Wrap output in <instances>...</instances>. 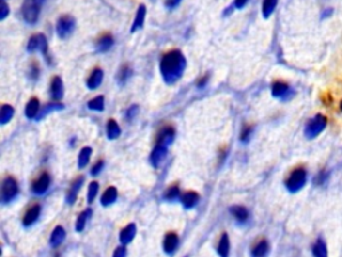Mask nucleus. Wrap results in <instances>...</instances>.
<instances>
[{
    "instance_id": "obj_1",
    "label": "nucleus",
    "mask_w": 342,
    "mask_h": 257,
    "mask_svg": "<svg viewBox=\"0 0 342 257\" xmlns=\"http://www.w3.org/2000/svg\"><path fill=\"white\" fill-rule=\"evenodd\" d=\"M186 67V58L181 51L174 50L163 55L160 61V74L167 83H175Z\"/></svg>"
},
{
    "instance_id": "obj_2",
    "label": "nucleus",
    "mask_w": 342,
    "mask_h": 257,
    "mask_svg": "<svg viewBox=\"0 0 342 257\" xmlns=\"http://www.w3.org/2000/svg\"><path fill=\"white\" fill-rule=\"evenodd\" d=\"M326 126H327V118L324 114H315L314 117L310 118L308 123L305 125V137L308 140H314L325 130Z\"/></svg>"
},
{
    "instance_id": "obj_3",
    "label": "nucleus",
    "mask_w": 342,
    "mask_h": 257,
    "mask_svg": "<svg viewBox=\"0 0 342 257\" xmlns=\"http://www.w3.org/2000/svg\"><path fill=\"white\" fill-rule=\"evenodd\" d=\"M308 182V172L305 168H297L293 170L290 176L287 177L285 186L290 193H297L301 189H304V186Z\"/></svg>"
},
{
    "instance_id": "obj_4",
    "label": "nucleus",
    "mask_w": 342,
    "mask_h": 257,
    "mask_svg": "<svg viewBox=\"0 0 342 257\" xmlns=\"http://www.w3.org/2000/svg\"><path fill=\"white\" fill-rule=\"evenodd\" d=\"M43 3H45V0H26L22 7L23 19L30 24H35L38 22Z\"/></svg>"
},
{
    "instance_id": "obj_5",
    "label": "nucleus",
    "mask_w": 342,
    "mask_h": 257,
    "mask_svg": "<svg viewBox=\"0 0 342 257\" xmlns=\"http://www.w3.org/2000/svg\"><path fill=\"white\" fill-rule=\"evenodd\" d=\"M17 194V184L16 181L11 177H8L1 184V192H0V200L3 204L11 202Z\"/></svg>"
},
{
    "instance_id": "obj_6",
    "label": "nucleus",
    "mask_w": 342,
    "mask_h": 257,
    "mask_svg": "<svg viewBox=\"0 0 342 257\" xmlns=\"http://www.w3.org/2000/svg\"><path fill=\"white\" fill-rule=\"evenodd\" d=\"M75 30V19L71 16H62L58 23H56V32L61 38H67L72 34V31Z\"/></svg>"
},
{
    "instance_id": "obj_7",
    "label": "nucleus",
    "mask_w": 342,
    "mask_h": 257,
    "mask_svg": "<svg viewBox=\"0 0 342 257\" xmlns=\"http://www.w3.org/2000/svg\"><path fill=\"white\" fill-rule=\"evenodd\" d=\"M27 50L30 52H33V51H42L45 55H47V51H48V45H47V39L43 34H38L31 36V39L28 40V46Z\"/></svg>"
},
{
    "instance_id": "obj_8",
    "label": "nucleus",
    "mask_w": 342,
    "mask_h": 257,
    "mask_svg": "<svg viewBox=\"0 0 342 257\" xmlns=\"http://www.w3.org/2000/svg\"><path fill=\"white\" fill-rule=\"evenodd\" d=\"M50 182H51V178L50 176L47 173H43L40 177H39L35 182L32 184V192L35 193V194H43V193H46L47 192V189L50 188Z\"/></svg>"
},
{
    "instance_id": "obj_9",
    "label": "nucleus",
    "mask_w": 342,
    "mask_h": 257,
    "mask_svg": "<svg viewBox=\"0 0 342 257\" xmlns=\"http://www.w3.org/2000/svg\"><path fill=\"white\" fill-rule=\"evenodd\" d=\"M311 255H313V257H329V248H327V244L322 237H318L313 242Z\"/></svg>"
},
{
    "instance_id": "obj_10",
    "label": "nucleus",
    "mask_w": 342,
    "mask_h": 257,
    "mask_svg": "<svg viewBox=\"0 0 342 257\" xmlns=\"http://www.w3.org/2000/svg\"><path fill=\"white\" fill-rule=\"evenodd\" d=\"M166 156H167V146H155V149L153 150V153H151V157H150V161L153 163V166H154V168H158L160 163L165 161Z\"/></svg>"
},
{
    "instance_id": "obj_11",
    "label": "nucleus",
    "mask_w": 342,
    "mask_h": 257,
    "mask_svg": "<svg viewBox=\"0 0 342 257\" xmlns=\"http://www.w3.org/2000/svg\"><path fill=\"white\" fill-rule=\"evenodd\" d=\"M178 245H179V239L175 233L166 235L165 241H163V249L167 255H172L178 249Z\"/></svg>"
},
{
    "instance_id": "obj_12",
    "label": "nucleus",
    "mask_w": 342,
    "mask_h": 257,
    "mask_svg": "<svg viewBox=\"0 0 342 257\" xmlns=\"http://www.w3.org/2000/svg\"><path fill=\"white\" fill-rule=\"evenodd\" d=\"M135 235H137V226H135V224H128L126 228L122 229L121 236H119L121 242L122 244H128V242H131L134 237H135Z\"/></svg>"
},
{
    "instance_id": "obj_13",
    "label": "nucleus",
    "mask_w": 342,
    "mask_h": 257,
    "mask_svg": "<svg viewBox=\"0 0 342 257\" xmlns=\"http://www.w3.org/2000/svg\"><path fill=\"white\" fill-rule=\"evenodd\" d=\"M83 181H84V178H83V177H79V178L75 179V181L72 182L71 188H70L68 193H67V202H68V204H74V202H75L78 193H79V189L82 188Z\"/></svg>"
},
{
    "instance_id": "obj_14",
    "label": "nucleus",
    "mask_w": 342,
    "mask_h": 257,
    "mask_svg": "<svg viewBox=\"0 0 342 257\" xmlns=\"http://www.w3.org/2000/svg\"><path fill=\"white\" fill-rule=\"evenodd\" d=\"M51 96L54 101H59L63 96V82L59 77H55L51 83Z\"/></svg>"
},
{
    "instance_id": "obj_15",
    "label": "nucleus",
    "mask_w": 342,
    "mask_h": 257,
    "mask_svg": "<svg viewBox=\"0 0 342 257\" xmlns=\"http://www.w3.org/2000/svg\"><path fill=\"white\" fill-rule=\"evenodd\" d=\"M39 214H40V207H39V205H35V207H32L31 209H28L27 213L24 214V218H23V225H24V226L32 225L39 218Z\"/></svg>"
},
{
    "instance_id": "obj_16",
    "label": "nucleus",
    "mask_w": 342,
    "mask_h": 257,
    "mask_svg": "<svg viewBox=\"0 0 342 257\" xmlns=\"http://www.w3.org/2000/svg\"><path fill=\"white\" fill-rule=\"evenodd\" d=\"M289 93H290V87L285 82H276V83L273 84V87H271V94H273V96H276V98H283Z\"/></svg>"
},
{
    "instance_id": "obj_17",
    "label": "nucleus",
    "mask_w": 342,
    "mask_h": 257,
    "mask_svg": "<svg viewBox=\"0 0 342 257\" xmlns=\"http://www.w3.org/2000/svg\"><path fill=\"white\" fill-rule=\"evenodd\" d=\"M181 201H182L183 207L191 209V208L197 207V204L199 202V196L195 192H187L181 197Z\"/></svg>"
},
{
    "instance_id": "obj_18",
    "label": "nucleus",
    "mask_w": 342,
    "mask_h": 257,
    "mask_svg": "<svg viewBox=\"0 0 342 257\" xmlns=\"http://www.w3.org/2000/svg\"><path fill=\"white\" fill-rule=\"evenodd\" d=\"M114 45V38L111 35H103L96 42V51L98 52H106L109 51Z\"/></svg>"
},
{
    "instance_id": "obj_19",
    "label": "nucleus",
    "mask_w": 342,
    "mask_h": 257,
    "mask_svg": "<svg viewBox=\"0 0 342 257\" xmlns=\"http://www.w3.org/2000/svg\"><path fill=\"white\" fill-rule=\"evenodd\" d=\"M174 128H165L160 131L159 138H158V145L162 146H169L174 140Z\"/></svg>"
},
{
    "instance_id": "obj_20",
    "label": "nucleus",
    "mask_w": 342,
    "mask_h": 257,
    "mask_svg": "<svg viewBox=\"0 0 342 257\" xmlns=\"http://www.w3.org/2000/svg\"><path fill=\"white\" fill-rule=\"evenodd\" d=\"M144 17H146V6H139L138 11H137V15H135V19H134L133 27H131V32H135L137 30L142 28L144 23Z\"/></svg>"
},
{
    "instance_id": "obj_21",
    "label": "nucleus",
    "mask_w": 342,
    "mask_h": 257,
    "mask_svg": "<svg viewBox=\"0 0 342 257\" xmlns=\"http://www.w3.org/2000/svg\"><path fill=\"white\" fill-rule=\"evenodd\" d=\"M102 80H103V71L100 68H96L90 75L89 80H87V86H89V89H96L100 86Z\"/></svg>"
},
{
    "instance_id": "obj_22",
    "label": "nucleus",
    "mask_w": 342,
    "mask_h": 257,
    "mask_svg": "<svg viewBox=\"0 0 342 257\" xmlns=\"http://www.w3.org/2000/svg\"><path fill=\"white\" fill-rule=\"evenodd\" d=\"M269 253V242L266 240L260 241L251 249V257H266Z\"/></svg>"
},
{
    "instance_id": "obj_23",
    "label": "nucleus",
    "mask_w": 342,
    "mask_h": 257,
    "mask_svg": "<svg viewBox=\"0 0 342 257\" xmlns=\"http://www.w3.org/2000/svg\"><path fill=\"white\" fill-rule=\"evenodd\" d=\"M64 237H66V230L63 229L62 226H56L55 229H54V232L51 233V245L59 246L62 242H63V240H64Z\"/></svg>"
},
{
    "instance_id": "obj_24",
    "label": "nucleus",
    "mask_w": 342,
    "mask_h": 257,
    "mask_svg": "<svg viewBox=\"0 0 342 257\" xmlns=\"http://www.w3.org/2000/svg\"><path fill=\"white\" fill-rule=\"evenodd\" d=\"M116 197H118V192H116L114 186H111V188H109L103 193V196L100 198V202H102V205L107 207V205H111V204H114L116 201Z\"/></svg>"
},
{
    "instance_id": "obj_25",
    "label": "nucleus",
    "mask_w": 342,
    "mask_h": 257,
    "mask_svg": "<svg viewBox=\"0 0 342 257\" xmlns=\"http://www.w3.org/2000/svg\"><path fill=\"white\" fill-rule=\"evenodd\" d=\"M230 212H232L233 217L235 218L238 223H245V221L249 218L248 209L243 207H239V205L230 208Z\"/></svg>"
},
{
    "instance_id": "obj_26",
    "label": "nucleus",
    "mask_w": 342,
    "mask_h": 257,
    "mask_svg": "<svg viewBox=\"0 0 342 257\" xmlns=\"http://www.w3.org/2000/svg\"><path fill=\"white\" fill-rule=\"evenodd\" d=\"M229 252H230V240H229V236L225 233L222 235L219 244H218V253L221 257H229Z\"/></svg>"
},
{
    "instance_id": "obj_27",
    "label": "nucleus",
    "mask_w": 342,
    "mask_h": 257,
    "mask_svg": "<svg viewBox=\"0 0 342 257\" xmlns=\"http://www.w3.org/2000/svg\"><path fill=\"white\" fill-rule=\"evenodd\" d=\"M39 109H40V103L36 98H32L31 101L28 102L27 106H26V115L28 118H35L38 115Z\"/></svg>"
},
{
    "instance_id": "obj_28",
    "label": "nucleus",
    "mask_w": 342,
    "mask_h": 257,
    "mask_svg": "<svg viewBox=\"0 0 342 257\" xmlns=\"http://www.w3.org/2000/svg\"><path fill=\"white\" fill-rule=\"evenodd\" d=\"M278 4V0H264V4H262V15L265 19L271 16V14L274 12V10L277 8Z\"/></svg>"
},
{
    "instance_id": "obj_29",
    "label": "nucleus",
    "mask_w": 342,
    "mask_h": 257,
    "mask_svg": "<svg viewBox=\"0 0 342 257\" xmlns=\"http://www.w3.org/2000/svg\"><path fill=\"white\" fill-rule=\"evenodd\" d=\"M119 135H121L119 125L114 119H110L107 123V137H109V140H115Z\"/></svg>"
},
{
    "instance_id": "obj_30",
    "label": "nucleus",
    "mask_w": 342,
    "mask_h": 257,
    "mask_svg": "<svg viewBox=\"0 0 342 257\" xmlns=\"http://www.w3.org/2000/svg\"><path fill=\"white\" fill-rule=\"evenodd\" d=\"M329 178H330V172L326 170V169H322L315 174V177L313 178V184H314V186H322L329 181Z\"/></svg>"
},
{
    "instance_id": "obj_31",
    "label": "nucleus",
    "mask_w": 342,
    "mask_h": 257,
    "mask_svg": "<svg viewBox=\"0 0 342 257\" xmlns=\"http://www.w3.org/2000/svg\"><path fill=\"white\" fill-rule=\"evenodd\" d=\"M14 117V107L10 105H4L0 110V123L6 125L7 122L11 121V118Z\"/></svg>"
},
{
    "instance_id": "obj_32",
    "label": "nucleus",
    "mask_w": 342,
    "mask_h": 257,
    "mask_svg": "<svg viewBox=\"0 0 342 257\" xmlns=\"http://www.w3.org/2000/svg\"><path fill=\"white\" fill-rule=\"evenodd\" d=\"M91 153H93L91 147H83L82 150H80V153H79V158H78V161H79V162H78L79 168H84V166L89 163Z\"/></svg>"
},
{
    "instance_id": "obj_33",
    "label": "nucleus",
    "mask_w": 342,
    "mask_h": 257,
    "mask_svg": "<svg viewBox=\"0 0 342 257\" xmlns=\"http://www.w3.org/2000/svg\"><path fill=\"white\" fill-rule=\"evenodd\" d=\"M91 209H87V210H84L83 213H80L79 214V217H78V221H77V230L78 232H82L84 228H86V224H87V220L90 218V214H91Z\"/></svg>"
},
{
    "instance_id": "obj_34",
    "label": "nucleus",
    "mask_w": 342,
    "mask_h": 257,
    "mask_svg": "<svg viewBox=\"0 0 342 257\" xmlns=\"http://www.w3.org/2000/svg\"><path fill=\"white\" fill-rule=\"evenodd\" d=\"M89 109L102 112V110L105 109V98H103L102 95H99V96H96L94 99H91V101L89 102Z\"/></svg>"
},
{
    "instance_id": "obj_35",
    "label": "nucleus",
    "mask_w": 342,
    "mask_h": 257,
    "mask_svg": "<svg viewBox=\"0 0 342 257\" xmlns=\"http://www.w3.org/2000/svg\"><path fill=\"white\" fill-rule=\"evenodd\" d=\"M130 75H131V68L128 67V66H123V67H121V70L118 71L116 79H118L119 83H124L127 79L130 78Z\"/></svg>"
},
{
    "instance_id": "obj_36",
    "label": "nucleus",
    "mask_w": 342,
    "mask_h": 257,
    "mask_svg": "<svg viewBox=\"0 0 342 257\" xmlns=\"http://www.w3.org/2000/svg\"><path fill=\"white\" fill-rule=\"evenodd\" d=\"M98 190H99V185H98V182H91L89 186V196H87V201H89V204H91V202L94 201L95 197H96V193H98Z\"/></svg>"
},
{
    "instance_id": "obj_37",
    "label": "nucleus",
    "mask_w": 342,
    "mask_h": 257,
    "mask_svg": "<svg viewBox=\"0 0 342 257\" xmlns=\"http://www.w3.org/2000/svg\"><path fill=\"white\" fill-rule=\"evenodd\" d=\"M166 200H169V201H174V200H177L178 197H179V189H178V186H172V188H170V189L166 192Z\"/></svg>"
},
{
    "instance_id": "obj_38",
    "label": "nucleus",
    "mask_w": 342,
    "mask_h": 257,
    "mask_svg": "<svg viewBox=\"0 0 342 257\" xmlns=\"http://www.w3.org/2000/svg\"><path fill=\"white\" fill-rule=\"evenodd\" d=\"M63 105H61V103H54V105H47L46 106V109H45V112H42L40 115H39V118H43L47 114V112H52V110H62L63 109Z\"/></svg>"
},
{
    "instance_id": "obj_39",
    "label": "nucleus",
    "mask_w": 342,
    "mask_h": 257,
    "mask_svg": "<svg viewBox=\"0 0 342 257\" xmlns=\"http://www.w3.org/2000/svg\"><path fill=\"white\" fill-rule=\"evenodd\" d=\"M8 12H10V8L6 4V0H1V4H0V19L4 20L7 15H8Z\"/></svg>"
},
{
    "instance_id": "obj_40",
    "label": "nucleus",
    "mask_w": 342,
    "mask_h": 257,
    "mask_svg": "<svg viewBox=\"0 0 342 257\" xmlns=\"http://www.w3.org/2000/svg\"><path fill=\"white\" fill-rule=\"evenodd\" d=\"M103 166H105V162H103V161H99L98 163H95L94 168H93V170H91V174H93V176H96V174H99L100 172H102V169H103Z\"/></svg>"
},
{
    "instance_id": "obj_41",
    "label": "nucleus",
    "mask_w": 342,
    "mask_h": 257,
    "mask_svg": "<svg viewBox=\"0 0 342 257\" xmlns=\"http://www.w3.org/2000/svg\"><path fill=\"white\" fill-rule=\"evenodd\" d=\"M112 257H126V248L123 245L118 246L115 249V252H114Z\"/></svg>"
},
{
    "instance_id": "obj_42",
    "label": "nucleus",
    "mask_w": 342,
    "mask_h": 257,
    "mask_svg": "<svg viewBox=\"0 0 342 257\" xmlns=\"http://www.w3.org/2000/svg\"><path fill=\"white\" fill-rule=\"evenodd\" d=\"M137 112H138V106H131L130 109H128V112H127V118H134L135 115H137Z\"/></svg>"
},
{
    "instance_id": "obj_43",
    "label": "nucleus",
    "mask_w": 342,
    "mask_h": 257,
    "mask_svg": "<svg viewBox=\"0 0 342 257\" xmlns=\"http://www.w3.org/2000/svg\"><path fill=\"white\" fill-rule=\"evenodd\" d=\"M248 1L249 0H235L234 1V7L238 8V10H241V8H243V7L248 4Z\"/></svg>"
},
{
    "instance_id": "obj_44",
    "label": "nucleus",
    "mask_w": 342,
    "mask_h": 257,
    "mask_svg": "<svg viewBox=\"0 0 342 257\" xmlns=\"http://www.w3.org/2000/svg\"><path fill=\"white\" fill-rule=\"evenodd\" d=\"M181 1H182V0H166V6L169 7V8H174V7H177Z\"/></svg>"
},
{
    "instance_id": "obj_45",
    "label": "nucleus",
    "mask_w": 342,
    "mask_h": 257,
    "mask_svg": "<svg viewBox=\"0 0 342 257\" xmlns=\"http://www.w3.org/2000/svg\"><path fill=\"white\" fill-rule=\"evenodd\" d=\"M250 131H251V128H246L245 130H243L242 137H241V140H242L243 142H246V141L249 140V137H250Z\"/></svg>"
},
{
    "instance_id": "obj_46",
    "label": "nucleus",
    "mask_w": 342,
    "mask_h": 257,
    "mask_svg": "<svg viewBox=\"0 0 342 257\" xmlns=\"http://www.w3.org/2000/svg\"><path fill=\"white\" fill-rule=\"evenodd\" d=\"M39 75V68L36 67V64H32V67H31V78L32 79H36Z\"/></svg>"
},
{
    "instance_id": "obj_47",
    "label": "nucleus",
    "mask_w": 342,
    "mask_h": 257,
    "mask_svg": "<svg viewBox=\"0 0 342 257\" xmlns=\"http://www.w3.org/2000/svg\"><path fill=\"white\" fill-rule=\"evenodd\" d=\"M340 112H342V99H341V102H340Z\"/></svg>"
}]
</instances>
